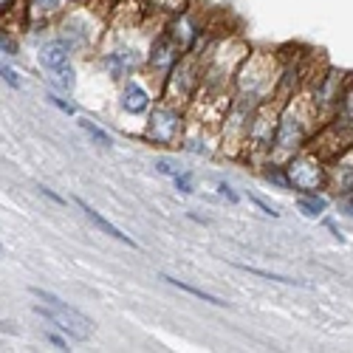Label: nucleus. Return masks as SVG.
Returning <instances> with one entry per match:
<instances>
[{
  "label": "nucleus",
  "instance_id": "nucleus-1",
  "mask_svg": "<svg viewBox=\"0 0 353 353\" xmlns=\"http://www.w3.org/2000/svg\"><path fill=\"white\" fill-rule=\"evenodd\" d=\"M319 116L316 108L311 102V94H291L283 102L280 119H277V130H274V141L269 150V161L266 164H285L294 153H300L308 144V139L316 133L319 128Z\"/></svg>",
  "mask_w": 353,
  "mask_h": 353
},
{
  "label": "nucleus",
  "instance_id": "nucleus-12",
  "mask_svg": "<svg viewBox=\"0 0 353 353\" xmlns=\"http://www.w3.org/2000/svg\"><path fill=\"white\" fill-rule=\"evenodd\" d=\"M181 54H184L181 46L164 32V34H159V40L153 43V51H150V68H153L156 74H167L175 63H179V57H181Z\"/></svg>",
  "mask_w": 353,
  "mask_h": 353
},
{
  "label": "nucleus",
  "instance_id": "nucleus-17",
  "mask_svg": "<svg viewBox=\"0 0 353 353\" xmlns=\"http://www.w3.org/2000/svg\"><path fill=\"white\" fill-rule=\"evenodd\" d=\"M331 119H336L342 128H347L353 133V77L345 79L342 97H339V108H336V113L331 116Z\"/></svg>",
  "mask_w": 353,
  "mask_h": 353
},
{
  "label": "nucleus",
  "instance_id": "nucleus-23",
  "mask_svg": "<svg viewBox=\"0 0 353 353\" xmlns=\"http://www.w3.org/2000/svg\"><path fill=\"white\" fill-rule=\"evenodd\" d=\"M105 65H108V71L113 74V79H119V77L125 74V57H122V54H108V57H105Z\"/></svg>",
  "mask_w": 353,
  "mask_h": 353
},
{
  "label": "nucleus",
  "instance_id": "nucleus-27",
  "mask_svg": "<svg viewBox=\"0 0 353 353\" xmlns=\"http://www.w3.org/2000/svg\"><path fill=\"white\" fill-rule=\"evenodd\" d=\"M46 99H48V102H51L54 108H60L63 113H68V116H74V113H77V108H74L71 102H65V99H60V97H54V94H48Z\"/></svg>",
  "mask_w": 353,
  "mask_h": 353
},
{
  "label": "nucleus",
  "instance_id": "nucleus-4",
  "mask_svg": "<svg viewBox=\"0 0 353 353\" xmlns=\"http://www.w3.org/2000/svg\"><path fill=\"white\" fill-rule=\"evenodd\" d=\"M201 85H203V63H201V40H198L195 48H187L179 57V63L167 71L161 102L181 110L192 102V97L201 91Z\"/></svg>",
  "mask_w": 353,
  "mask_h": 353
},
{
  "label": "nucleus",
  "instance_id": "nucleus-14",
  "mask_svg": "<svg viewBox=\"0 0 353 353\" xmlns=\"http://www.w3.org/2000/svg\"><path fill=\"white\" fill-rule=\"evenodd\" d=\"M77 203H79V210L85 212V218H88V221H91L94 226H99V229H102L105 234H110V238H113V241H119V243H125V246H133V249H136V241L130 238V234H125V232H122L119 226H113V223H110L108 218H102V215H99V212H97L94 207H88V203H85L82 198H77Z\"/></svg>",
  "mask_w": 353,
  "mask_h": 353
},
{
  "label": "nucleus",
  "instance_id": "nucleus-25",
  "mask_svg": "<svg viewBox=\"0 0 353 353\" xmlns=\"http://www.w3.org/2000/svg\"><path fill=\"white\" fill-rule=\"evenodd\" d=\"M57 77H60V79H57V82H60V88H65V91H71V88L77 85V79H74V71L65 65V68H60V71H57Z\"/></svg>",
  "mask_w": 353,
  "mask_h": 353
},
{
  "label": "nucleus",
  "instance_id": "nucleus-8",
  "mask_svg": "<svg viewBox=\"0 0 353 353\" xmlns=\"http://www.w3.org/2000/svg\"><path fill=\"white\" fill-rule=\"evenodd\" d=\"M252 110L254 102L241 99V97H232L226 113H223V122H221V150L226 156H243L246 150V136H249V122H252Z\"/></svg>",
  "mask_w": 353,
  "mask_h": 353
},
{
  "label": "nucleus",
  "instance_id": "nucleus-22",
  "mask_svg": "<svg viewBox=\"0 0 353 353\" xmlns=\"http://www.w3.org/2000/svg\"><path fill=\"white\" fill-rule=\"evenodd\" d=\"M79 128H82L88 136H91V139H94L99 147H110V136H108V133H105L99 125H94L91 119H79Z\"/></svg>",
  "mask_w": 353,
  "mask_h": 353
},
{
  "label": "nucleus",
  "instance_id": "nucleus-20",
  "mask_svg": "<svg viewBox=\"0 0 353 353\" xmlns=\"http://www.w3.org/2000/svg\"><path fill=\"white\" fill-rule=\"evenodd\" d=\"M241 272H249L254 277H263V280H272V283H283V285H297V288H311V283L305 280H294V277H283V274H272V272H263L257 266H246V263H234Z\"/></svg>",
  "mask_w": 353,
  "mask_h": 353
},
{
  "label": "nucleus",
  "instance_id": "nucleus-6",
  "mask_svg": "<svg viewBox=\"0 0 353 353\" xmlns=\"http://www.w3.org/2000/svg\"><path fill=\"white\" fill-rule=\"evenodd\" d=\"M32 294L34 297H40L46 305H34V314H40V316H46L51 325H57L63 334H68L71 339H77V342H85L88 336L94 334V322L88 319L85 314H79L74 305H68V303H63L57 294H51V291H43V288H32Z\"/></svg>",
  "mask_w": 353,
  "mask_h": 353
},
{
  "label": "nucleus",
  "instance_id": "nucleus-26",
  "mask_svg": "<svg viewBox=\"0 0 353 353\" xmlns=\"http://www.w3.org/2000/svg\"><path fill=\"white\" fill-rule=\"evenodd\" d=\"M0 79H3L9 88H14V91L20 88V79H17V74H14L9 65H3V63H0Z\"/></svg>",
  "mask_w": 353,
  "mask_h": 353
},
{
  "label": "nucleus",
  "instance_id": "nucleus-7",
  "mask_svg": "<svg viewBox=\"0 0 353 353\" xmlns=\"http://www.w3.org/2000/svg\"><path fill=\"white\" fill-rule=\"evenodd\" d=\"M283 172H285L288 190H297L300 195L303 192H319V190L328 187V161H322L314 150H308V147H303L300 153H294L283 164Z\"/></svg>",
  "mask_w": 353,
  "mask_h": 353
},
{
  "label": "nucleus",
  "instance_id": "nucleus-29",
  "mask_svg": "<svg viewBox=\"0 0 353 353\" xmlns=\"http://www.w3.org/2000/svg\"><path fill=\"white\" fill-rule=\"evenodd\" d=\"M339 207L353 218V192H345V195H339Z\"/></svg>",
  "mask_w": 353,
  "mask_h": 353
},
{
  "label": "nucleus",
  "instance_id": "nucleus-15",
  "mask_svg": "<svg viewBox=\"0 0 353 353\" xmlns=\"http://www.w3.org/2000/svg\"><path fill=\"white\" fill-rule=\"evenodd\" d=\"M150 105H153V97L147 94L144 85H139L136 79L125 85V91H122V108L128 113H144V110H150Z\"/></svg>",
  "mask_w": 353,
  "mask_h": 353
},
{
  "label": "nucleus",
  "instance_id": "nucleus-16",
  "mask_svg": "<svg viewBox=\"0 0 353 353\" xmlns=\"http://www.w3.org/2000/svg\"><path fill=\"white\" fill-rule=\"evenodd\" d=\"M68 46L63 43V40H54V43H46L43 48H40V65L46 68V71H60V68H65L68 65Z\"/></svg>",
  "mask_w": 353,
  "mask_h": 353
},
{
  "label": "nucleus",
  "instance_id": "nucleus-33",
  "mask_svg": "<svg viewBox=\"0 0 353 353\" xmlns=\"http://www.w3.org/2000/svg\"><path fill=\"white\" fill-rule=\"evenodd\" d=\"M40 192H43V195H48V198H51V201H54V203H65V201H63V198H60V195H57V192H54V190H46V187H40Z\"/></svg>",
  "mask_w": 353,
  "mask_h": 353
},
{
  "label": "nucleus",
  "instance_id": "nucleus-24",
  "mask_svg": "<svg viewBox=\"0 0 353 353\" xmlns=\"http://www.w3.org/2000/svg\"><path fill=\"white\" fill-rule=\"evenodd\" d=\"M175 187H179V192H184V195L195 192V179H192V172H175Z\"/></svg>",
  "mask_w": 353,
  "mask_h": 353
},
{
  "label": "nucleus",
  "instance_id": "nucleus-32",
  "mask_svg": "<svg viewBox=\"0 0 353 353\" xmlns=\"http://www.w3.org/2000/svg\"><path fill=\"white\" fill-rule=\"evenodd\" d=\"M0 51H6V54H17V46L12 40H6L3 34H0Z\"/></svg>",
  "mask_w": 353,
  "mask_h": 353
},
{
  "label": "nucleus",
  "instance_id": "nucleus-9",
  "mask_svg": "<svg viewBox=\"0 0 353 353\" xmlns=\"http://www.w3.org/2000/svg\"><path fill=\"white\" fill-rule=\"evenodd\" d=\"M184 133V113L172 105H159L150 113V122H147V141H153L159 147H175L181 141Z\"/></svg>",
  "mask_w": 353,
  "mask_h": 353
},
{
  "label": "nucleus",
  "instance_id": "nucleus-21",
  "mask_svg": "<svg viewBox=\"0 0 353 353\" xmlns=\"http://www.w3.org/2000/svg\"><path fill=\"white\" fill-rule=\"evenodd\" d=\"M144 9L179 17V14H184V12H187V0H144Z\"/></svg>",
  "mask_w": 353,
  "mask_h": 353
},
{
  "label": "nucleus",
  "instance_id": "nucleus-11",
  "mask_svg": "<svg viewBox=\"0 0 353 353\" xmlns=\"http://www.w3.org/2000/svg\"><path fill=\"white\" fill-rule=\"evenodd\" d=\"M328 187L336 190V195L353 192V147L328 161Z\"/></svg>",
  "mask_w": 353,
  "mask_h": 353
},
{
  "label": "nucleus",
  "instance_id": "nucleus-13",
  "mask_svg": "<svg viewBox=\"0 0 353 353\" xmlns=\"http://www.w3.org/2000/svg\"><path fill=\"white\" fill-rule=\"evenodd\" d=\"M79 0H26V20L28 23H46L65 9H77Z\"/></svg>",
  "mask_w": 353,
  "mask_h": 353
},
{
  "label": "nucleus",
  "instance_id": "nucleus-2",
  "mask_svg": "<svg viewBox=\"0 0 353 353\" xmlns=\"http://www.w3.org/2000/svg\"><path fill=\"white\" fill-rule=\"evenodd\" d=\"M280 60L269 51H249L246 60L241 63L238 74H234V97L249 99V102H266L277 97L280 88Z\"/></svg>",
  "mask_w": 353,
  "mask_h": 353
},
{
  "label": "nucleus",
  "instance_id": "nucleus-19",
  "mask_svg": "<svg viewBox=\"0 0 353 353\" xmlns=\"http://www.w3.org/2000/svg\"><path fill=\"white\" fill-rule=\"evenodd\" d=\"M297 203H300V210H303L305 218H322L325 210H328V201L322 195H316V192H303Z\"/></svg>",
  "mask_w": 353,
  "mask_h": 353
},
{
  "label": "nucleus",
  "instance_id": "nucleus-3",
  "mask_svg": "<svg viewBox=\"0 0 353 353\" xmlns=\"http://www.w3.org/2000/svg\"><path fill=\"white\" fill-rule=\"evenodd\" d=\"M249 46L238 37H223L215 40L212 46H203L201 63H203V85L207 91H229V85L234 82L241 63L246 60Z\"/></svg>",
  "mask_w": 353,
  "mask_h": 353
},
{
  "label": "nucleus",
  "instance_id": "nucleus-31",
  "mask_svg": "<svg viewBox=\"0 0 353 353\" xmlns=\"http://www.w3.org/2000/svg\"><path fill=\"white\" fill-rule=\"evenodd\" d=\"M218 190H221V195H223L229 203H238V192H234L229 184H218Z\"/></svg>",
  "mask_w": 353,
  "mask_h": 353
},
{
  "label": "nucleus",
  "instance_id": "nucleus-10",
  "mask_svg": "<svg viewBox=\"0 0 353 353\" xmlns=\"http://www.w3.org/2000/svg\"><path fill=\"white\" fill-rule=\"evenodd\" d=\"M97 14L99 12H94V17L85 12H71L63 20V43L68 46V51H79V48H88L91 43H97V37H99V32H97L99 23L94 26Z\"/></svg>",
  "mask_w": 353,
  "mask_h": 353
},
{
  "label": "nucleus",
  "instance_id": "nucleus-30",
  "mask_svg": "<svg viewBox=\"0 0 353 353\" xmlns=\"http://www.w3.org/2000/svg\"><path fill=\"white\" fill-rule=\"evenodd\" d=\"M252 201H254V203H257V207H260L263 212H266V215H272V218H277V215H280V212H277L274 207H269V203H266V201H263V198H257V195H252Z\"/></svg>",
  "mask_w": 353,
  "mask_h": 353
},
{
  "label": "nucleus",
  "instance_id": "nucleus-35",
  "mask_svg": "<svg viewBox=\"0 0 353 353\" xmlns=\"http://www.w3.org/2000/svg\"><path fill=\"white\" fill-rule=\"evenodd\" d=\"M12 3H14V0H0V9H9Z\"/></svg>",
  "mask_w": 353,
  "mask_h": 353
},
{
  "label": "nucleus",
  "instance_id": "nucleus-28",
  "mask_svg": "<svg viewBox=\"0 0 353 353\" xmlns=\"http://www.w3.org/2000/svg\"><path fill=\"white\" fill-rule=\"evenodd\" d=\"M156 170H159V172H164V175H172V179H175V172H179V170H175V164H172V161H167V159L156 161Z\"/></svg>",
  "mask_w": 353,
  "mask_h": 353
},
{
  "label": "nucleus",
  "instance_id": "nucleus-18",
  "mask_svg": "<svg viewBox=\"0 0 353 353\" xmlns=\"http://www.w3.org/2000/svg\"><path fill=\"white\" fill-rule=\"evenodd\" d=\"M161 280H164V283H170V285H175V288H181L184 294H190V297H195V300L210 303V305H218V308L229 305V303H223L221 297H215V294H207L203 288H195V285H190V283H184V280H175V277H170V274H161Z\"/></svg>",
  "mask_w": 353,
  "mask_h": 353
},
{
  "label": "nucleus",
  "instance_id": "nucleus-34",
  "mask_svg": "<svg viewBox=\"0 0 353 353\" xmlns=\"http://www.w3.org/2000/svg\"><path fill=\"white\" fill-rule=\"evenodd\" d=\"M48 342H51V345H57V347H60V350H65V342H63L60 336H48Z\"/></svg>",
  "mask_w": 353,
  "mask_h": 353
},
{
  "label": "nucleus",
  "instance_id": "nucleus-5",
  "mask_svg": "<svg viewBox=\"0 0 353 353\" xmlns=\"http://www.w3.org/2000/svg\"><path fill=\"white\" fill-rule=\"evenodd\" d=\"M283 97H272L266 102H257L252 110V122H249V136H246V159L263 164L269 161V150L274 141V130H277V119L283 110Z\"/></svg>",
  "mask_w": 353,
  "mask_h": 353
},
{
  "label": "nucleus",
  "instance_id": "nucleus-36",
  "mask_svg": "<svg viewBox=\"0 0 353 353\" xmlns=\"http://www.w3.org/2000/svg\"><path fill=\"white\" fill-rule=\"evenodd\" d=\"M0 252H3V246H0Z\"/></svg>",
  "mask_w": 353,
  "mask_h": 353
}]
</instances>
